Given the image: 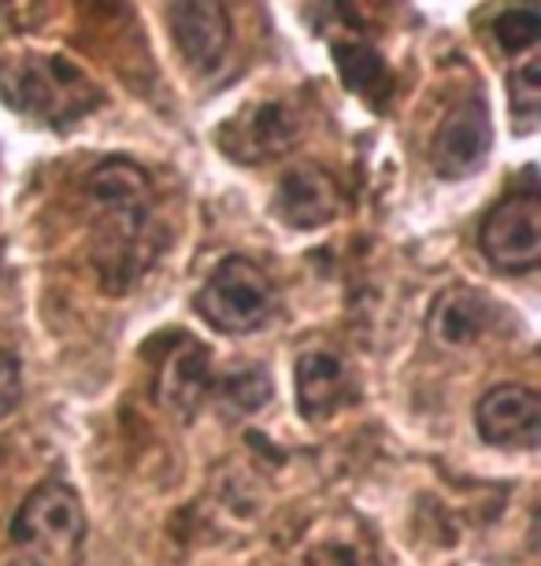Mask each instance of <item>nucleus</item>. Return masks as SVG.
<instances>
[{"label": "nucleus", "instance_id": "f257e3e1", "mask_svg": "<svg viewBox=\"0 0 541 566\" xmlns=\"http://www.w3.org/2000/svg\"><path fill=\"white\" fill-rule=\"evenodd\" d=\"M97 271L108 290H126L153 255V186L126 159H104L86 181Z\"/></svg>", "mask_w": 541, "mask_h": 566}, {"label": "nucleus", "instance_id": "f03ea898", "mask_svg": "<svg viewBox=\"0 0 541 566\" xmlns=\"http://www.w3.org/2000/svg\"><path fill=\"white\" fill-rule=\"evenodd\" d=\"M0 97L27 119L63 130L97 108L101 90L60 52H23L0 60Z\"/></svg>", "mask_w": 541, "mask_h": 566}, {"label": "nucleus", "instance_id": "7ed1b4c3", "mask_svg": "<svg viewBox=\"0 0 541 566\" xmlns=\"http://www.w3.org/2000/svg\"><path fill=\"white\" fill-rule=\"evenodd\" d=\"M86 541V511L71 485L41 482L12 518V544L27 566H74Z\"/></svg>", "mask_w": 541, "mask_h": 566}, {"label": "nucleus", "instance_id": "20e7f679", "mask_svg": "<svg viewBox=\"0 0 541 566\" xmlns=\"http://www.w3.org/2000/svg\"><path fill=\"white\" fill-rule=\"evenodd\" d=\"M197 315L219 334L241 337L274 315V285L246 255H227L197 293Z\"/></svg>", "mask_w": 541, "mask_h": 566}, {"label": "nucleus", "instance_id": "39448f33", "mask_svg": "<svg viewBox=\"0 0 541 566\" xmlns=\"http://www.w3.org/2000/svg\"><path fill=\"white\" fill-rule=\"evenodd\" d=\"M482 252L501 274H530L541 263V197L530 181L493 205L479 230Z\"/></svg>", "mask_w": 541, "mask_h": 566}, {"label": "nucleus", "instance_id": "423d86ee", "mask_svg": "<svg viewBox=\"0 0 541 566\" xmlns=\"http://www.w3.org/2000/svg\"><path fill=\"white\" fill-rule=\"evenodd\" d=\"M490 145H493V123L490 112H486V101L468 97L441 119L438 134L430 142V167L445 181L471 178L490 159Z\"/></svg>", "mask_w": 541, "mask_h": 566}, {"label": "nucleus", "instance_id": "0eeeda50", "mask_svg": "<svg viewBox=\"0 0 541 566\" xmlns=\"http://www.w3.org/2000/svg\"><path fill=\"white\" fill-rule=\"evenodd\" d=\"M475 430L493 448L534 452L541 441V397L527 386H493L475 408Z\"/></svg>", "mask_w": 541, "mask_h": 566}, {"label": "nucleus", "instance_id": "6e6552de", "mask_svg": "<svg viewBox=\"0 0 541 566\" xmlns=\"http://www.w3.org/2000/svg\"><path fill=\"white\" fill-rule=\"evenodd\" d=\"M293 115L285 104H252L219 130V148L238 164H268L293 145Z\"/></svg>", "mask_w": 541, "mask_h": 566}, {"label": "nucleus", "instance_id": "1a4fd4ad", "mask_svg": "<svg viewBox=\"0 0 541 566\" xmlns=\"http://www.w3.org/2000/svg\"><path fill=\"white\" fill-rule=\"evenodd\" d=\"M337 205H342V197H337L334 178L315 164L285 170L279 189H274V216L293 230L326 227L337 216Z\"/></svg>", "mask_w": 541, "mask_h": 566}, {"label": "nucleus", "instance_id": "9d476101", "mask_svg": "<svg viewBox=\"0 0 541 566\" xmlns=\"http://www.w3.org/2000/svg\"><path fill=\"white\" fill-rule=\"evenodd\" d=\"M175 45L194 71H211L230 49V15L222 4H171Z\"/></svg>", "mask_w": 541, "mask_h": 566}, {"label": "nucleus", "instance_id": "9b49d317", "mask_svg": "<svg viewBox=\"0 0 541 566\" xmlns=\"http://www.w3.org/2000/svg\"><path fill=\"white\" fill-rule=\"evenodd\" d=\"M353 400V374L342 363V356L323 348H312L296 359V403L301 415L312 422L331 419Z\"/></svg>", "mask_w": 541, "mask_h": 566}, {"label": "nucleus", "instance_id": "f8f14e48", "mask_svg": "<svg viewBox=\"0 0 541 566\" xmlns=\"http://www.w3.org/2000/svg\"><path fill=\"white\" fill-rule=\"evenodd\" d=\"M493 323V304L482 293L456 285L445 290L430 307V334L445 348H464L486 337V329Z\"/></svg>", "mask_w": 541, "mask_h": 566}, {"label": "nucleus", "instance_id": "ddd939ff", "mask_svg": "<svg viewBox=\"0 0 541 566\" xmlns=\"http://www.w3.org/2000/svg\"><path fill=\"white\" fill-rule=\"evenodd\" d=\"M211 381L216 378H211L208 367V352L186 337L160 367V400L178 415H194L197 403L208 397Z\"/></svg>", "mask_w": 541, "mask_h": 566}, {"label": "nucleus", "instance_id": "4468645a", "mask_svg": "<svg viewBox=\"0 0 541 566\" xmlns=\"http://www.w3.org/2000/svg\"><path fill=\"white\" fill-rule=\"evenodd\" d=\"M334 63H337V71H342V82L348 85V90H353L356 97L371 101V104H382L386 101V93L394 90V78H389L386 60H382L364 38L334 41Z\"/></svg>", "mask_w": 541, "mask_h": 566}, {"label": "nucleus", "instance_id": "2eb2a0df", "mask_svg": "<svg viewBox=\"0 0 541 566\" xmlns=\"http://www.w3.org/2000/svg\"><path fill=\"white\" fill-rule=\"evenodd\" d=\"M508 104H512V130L534 134L541 119V60L530 56L508 78Z\"/></svg>", "mask_w": 541, "mask_h": 566}, {"label": "nucleus", "instance_id": "dca6fc26", "mask_svg": "<svg viewBox=\"0 0 541 566\" xmlns=\"http://www.w3.org/2000/svg\"><path fill=\"white\" fill-rule=\"evenodd\" d=\"M219 400L227 403L230 411L238 415H252L260 411L263 403L271 400V378L263 367H235L230 374H222L219 378Z\"/></svg>", "mask_w": 541, "mask_h": 566}, {"label": "nucleus", "instance_id": "f3484780", "mask_svg": "<svg viewBox=\"0 0 541 566\" xmlns=\"http://www.w3.org/2000/svg\"><path fill=\"white\" fill-rule=\"evenodd\" d=\"M538 34H541V19H538V8H508L493 19V38L497 45L504 52H530L538 45Z\"/></svg>", "mask_w": 541, "mask_h": 566}, {"label": "nucleus", "instance_id": "a211bd4d", "mask_svg": "<svg viewBox=\"0 0 541 566\" xmlns=\"http://www.w3.org/2000/svg\"><path fill=\"white\" fill-rule=\"evenodd\" d=\"M23 400V370H19V359L12 352L0 348V419L12 415Z\"/></svg>", "mask_w": 541, "mask_h": 566}]
</instances>
